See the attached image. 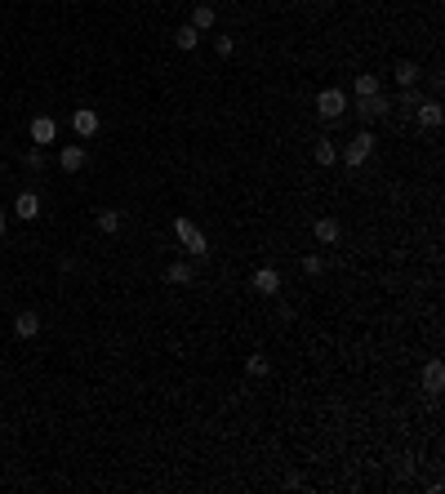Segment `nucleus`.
<instances>
[{"label": "nucleus", "instance_id": "1", "mask_svg": "<svg viewBox=\"0 0 445 494\" xmlns=\"http://www.w3.org/2000/svg\"><path fill=\"white\" fill-rule=\"evenodd\" d=\"M174 236L183 241V250L192 254V259H210V241H205V232L192 223V218L178 214V218H174Z\"/></svg>", "mask_w": 445, "mask_h": 494}, {"label": "nucleus", "instance_id": "2", "mask_svg": "<svg viewBox=\"0 0 445 494\" xmlns=\"http://www.w3.org/2000/svg\"><path fill=\"white\" fill-rule=\"evenodd\" d=\"M347 111V94L343 89H321L316 94V116L321 120H338Z\"/></svg>", "mask_w": 445, "mask_h": 494}, {"label": "nucleus", "instance_id": "3", "mask_svg": "<svg viewBox=\"0 0 445 494\" xmlns=\"http://www.w3.org/2000/svg\"><path fill=\"white\" fill-rule=\"evenodd\" d=\"M370 151H374V134H370V129H361L356 138H347V147L338 151V156H343L347 165H365V160H370Z\"/></svg>", "mask_w": 445, "mask_h": 494}, {"label": "nucleus", "instance_id": "4", "mask_svg": "<svg viewBox=\"0 0 445 494\" xmlns=\"http://www.w3.org/2000/svg\"><path fill=\"white\" fill-rule=\"evenodd\" d=\"M387 111H392V103H387L383 94H370V98H356V116H361L365 125H374V120H383Z\"/></svg>", "mask_w": 445, "mask_h": 494}, {"label": "nucleus", "instance_id": "5", "mask_svg": "<svg viewBox=\"0 0 445 494\" xmlns=\"http://www.w3.org/2000/svg\"><path fill=\"white\" fill-rule=\"evenodd\" d=\"M27 138H32V147H50V142L58 138V125H54V116H32V125H27Z\"/></svg>", "mask_w": 445, "mask_h": 494}, {"label": "nucleus", "instance_id": "6", "mask_svg": "<svg viewBox=\"0 0 445 494\" xmlns=\"http://www.w3.org/2000/svg\"><path fill=\"white\" fill-rule=\"evenodd\" d=\"M85 160H89V156H85V147H80V142H67V147L58 151V169H63V174H80V169H85Z\"/></svg>", "mask_w": 445, "mask_h": 494}, {"label": "nucleus", "instance_id": "7", "mask_svg": "<svg viewBox=\"0 0 445 494\" xmlns=\"http://www.w3.org/2000/svg\"><path fill=\"white\" fill-rule=\"evenodd\" d=\"M72 129H76V138H94V134H98V111H94V107H76Z\"/></svg>", "mask_w": 445, "mask_h": 494}, {"label": "nucleus", "instance_id": "8", "mask_svg": "<svg viewBox=\"0 0 445 494\" xmlns=\"http://www.w3.org/2000/svg\"><path fill=\"white\" fill-rule=\"evenodd\" d=\"M414 116H419V125H423V129H441L445 111H441V103H437V98H423L419 107H414Z\"/></svg>", "mask_w": 445, "mask_h": 494}, {"label": "nucleus", "instance_id": "9", "mask_svg": "<svg viewBox=\"0 0 445 494\" xmlns=\"http://www.w3.org/2000/svg\"><path fill=\"white\" fill-rule=\"evenodd\" d=\"M312 236H316V241L321 245H334L338 241V236H343V223H338V218H316V223H312Z\"/></svg>", "mask_w": 445, "mask_h": 494}, {"label": "nucleus", "instance_id": "10", "mask_svg": "<svg viewBox=\"0 0 445 494\" xmlns=\"http://www.w3.org/2000/svg\"><path fill=\"white\" fill-rule=\"evenodd\" d=\"M254 290H259L263 299H276V294H281V277H276V268H259V272H254Z\"/></svg>", "mask_w": 445, "mask_h": 494}, {"label": "nucleus", "instance_id": "11", "mask_svg": "<svg viewBox=\"0 0 445 494\" xmlns=\"http://www.w3.org/2000/svg\"><path fill=\"white\" fill-rule=\"evenodd\" d=\"M14 214L23 218V223H36V218H41V196H36V192H18Z\"/></svg>", "mask_w": 445, "mask_h": 494}, {"label": "nucleus", "instance_id": "12", "mask_svg": "<svg viewBox=\"0 0 445 494\" xmlns=\"http://www.w3.org/2000/svg\"><path fill=\"white\" fill-rule=\"evenodd\" d=\"M419 383H423V392L437 396L441 387H445V365H441V361H428V365H423V374H419Z\"/></svg>", "mask_w": 445, "mask_h": 494}, {"label": "nucleus", "instance_id": "13", "mask_svg": "<svg viewBox=\"0 0 445 494\" xmlns=\"http://www.w3.org/2000/svg\"><path fill=\"white\" fill-rule=\"evenodd\" d=\"M14 334L18 339H36L41 334V316H36V312H18L14 316Z\"/></svg>", "mask_w": 445, "mask_h": 494}, {"label": "nucleus", "instance_id": "14", "mask_svg": "<svg viewBox=\"0 0 445 494\" xmlns=\"http://www.w3.org/2000/svg\"><path fill=\"white\" fill-rule=\"evenodd\" d=\"M214 23H219V14H214V5H196L192 9V27H196V32H214Z\"/></svg>", "mask_w": 445, "mask_h": 494}, {"label": "nucleus", "instance_id": "15", "mask_svg": "<svg viewBox=\"0 0 445 494\" xmlns=\"http://www.w3.org/2000/svg\"><path fill=\"white\" fill-rule=\"evenodd\" d=\"M165 285H192V263L174 259V263L165 268Z\"/></svg>", "mask_w": 445, "mask_h": 494}, {"label": "nucleus", "instance_id": "16", "mask_svg": "<svg viewBox=\"0 0 445 494\" xmlns=\"http://www.w3.org/2000/svg\"><path fill=\"white\" fill-rule=\"evenodd\" d=\"M352 89H356V98H370V94H383V80H378L374 72H361Z\"/></svg>", "mask_w": 445, "mask_h": 494}, {"label": "nucleus", "instance_id": "17", "mask_svg": "<svg viewBox=\"0 0 445 494\" xmlns=\"http://www.w3.org/2000/svg\"><path fill=\"white\" fill-rule=\"evenodd\" d=\"M312 160H316V165H334V160H338V147H334L329 138L312 142Z\"/></svg>", "mask_w": 445, "mask_h": 494}, {"label": "nucleus", "instance_id": "18", "mask_svg": "<svg viewBox=\"0 0 445 494\" xmlns=\"http://www.w3.org/2000/svg\"><path fill=\"white\" fill-rule=\"evenodd\" d=\"M396 85H401V89H414V85H419V63H396Z\"/></svg>", "mask_w": 445, "mask_h": 494}, {"label": "nucleus", "instance_id": "19", "mask_svg": "<svg viewBox=\"0 0 445 494\" xmlns=\"http://www.w3.org/2000/svg\"><path fill=\"white\" fill-rule=\"evenodd\" d=\"M174 45H178V50H196V45H201V32H196L192 23L174 27Z\"/></svg>", "mask_w": 445, "mask_h": 494}, {"label": "nucleus", "instance_id": "20", "mask_svg": "<svg viewBox=\"0 0 445 494\" xmlns=\"http://www.w3.org/2000/svg\"><path fill=\"white\" fill-rule=\"evenodd\" d=\"M98 232L116 236L120 232V210H98Z\"/></svg>", "mask_w": 445, "mask_h": 494}, {"label": "nucleus", "instance_id": "21", "mask_svg": "<svg viewBox=\"0 0 445 494\" xmlns=\"http://www.w3.org/2000/svg\"><path fill=\"white\" fill-rule=\"evenodd\" d=\"M245 369H250L254 378H263V374H268V369H272V361L263 356V352H250V356H245Z\"/></svg>", "mask_w": 445, "mask_h": 494}, {"label": "nucleus", "instance_id": "22", "mask_svg": "<svg viewBox=\"0 0 445 494\" xmlns=\"http://www.w3.org/2000/svg\"><path fill=\"white\" fill-rule=\"evenodd\" d=\"M303 272H307V277H321V272H325V259H321V254H307V259H303Z\"/></svg>", "mask_w": 445, "mask_h": 494}, {"label": "nucleus", "instance_id": "23", "mask_svg": "<svg viewBox=\"0 0 445 494\" xmlns=\"http://www.w3.org/2000/svg\"><path fill=\"white\" fill-rule=\"evenodd\" d=\"M23 165H27V169H41V165H45V147H32V151H23Z\"/></svg>", "mask_w": 445, "mask_h": 494}, {"label": "nucleus", "instance_id": "24", "mask_svg": "<svg viewBox=\"0 0 445 494\" xmlns=\"http://www.w3.org/2000/svg\"><path fill=\"white\" fill-rule=\"evenodd\" d=\"M214 50H219L223 58H232V54H236V41H232V36H214Z\"/></svg>", "mask_w": 445, "mask_h": 494}, {"label": "nucleus", "instance_id": "25", "mask_svg": "<svg viewBox=\"0 0 445 494\" xmlns=\"http://www.w3.org/2000/svg\"><path fill=\"white\" fill-rule=\"evenodd\" d=\"M419 103H423V98H419L414 89H405V94H401V107H419Z\"/></svg>", "mask_w": 445, "mask_h": 494}, {"label": "nucleus", "instance_id": "26", "mask_svg": "<svg viewBox=\"0 0 445 494\" xmlns=\"http://www.w3.org/2000/svg\"><path fill=\"white\" fill-rule=\"evenodd\" d=\"M5 227H9V218H5V210H0V236H5Z\"/></svg>", "mask_w": 445, "mask_h": 494}, {"label": "nucleus", "instance_id": "27", "mask_svg": "<svg viewBox=\"0 0 445 494\" xmlns=\"http://www.w3.org/2000/svg\"><path fill=\"white\" fill-rule=\"evenodd\" d=\"M0 178H5V165H0Z\"/></svg>", "mask_w": 445, "mask_h": 494}]
</instances>
